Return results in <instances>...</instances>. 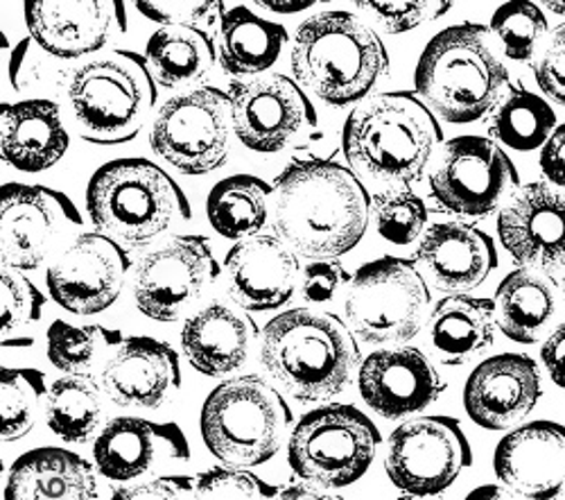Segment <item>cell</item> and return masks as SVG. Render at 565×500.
<instances>
[{
  "label": "cell",
  "instance_id": "cell-37",
  "mask_svg": "<svg viewBox=\"0 0 565 500\" xmlns=\"http://www.w3.org/2000/svg\"><path fill=\"white\" fill-rule=\"evenodd\" d=\"M98 381L66 376L55 381L45 398V424L68 444H86L100 435L105 403Z\"/></svg>",
  "mask_w": 565,
  "mask_h": 500
},
{
  "label": "cell",
  "instance_id": "cell-12",
  "mask_svg": "<svg viewBox=\"0 0 565 500\" xmlns=\"http://www.w3.org/2000/svg\"><path fill=\"white\" fill-rule=\"evenodd\" d=\"M473 465V450L461 424L446 415L401 424L387 446L385 471L392 485L414 498L439 496Z\"/></svg>",
  "mask_w": 565,
  "mask_h": 500
},
{
  "label": "cell",
  "instance_id": "cell-7",
  "mask_svg": "<svg viewBox=\"0 0 565 500\" xmlns=\"http://www.w3.org/2000/svg\"><path fill=\"white\" fill-rule=\"evenodd\" d=\"M157 79L143 55L116 51L73 71L68 103L77 134L93 146L134 141L157 107Z\"/></svg>",
  "mask_w": 565,
  "mask_h": 500
},
{
  "label": "cell",
  "instance_id": "cell-38",
  "mask_svg": "<svg viewBox=\"0 0 565 500\" xmlns=\"http://www.w3.org/2000/svg\"><path fill=\"white\" fill-rule=\"evenodd\" d=\"M45 376L30 368H3L0 372V437L14 444L32 433L49 398Z\"/></svg>",
  "mask_w": 565,
  "mask_h": 500
},
{
  "label": "cell",
  "instance_id": "cell-52",
  "mask_svg": "<svg viewBox=\"0 0 565 500\" xmlns=\"http://www.w3.org/2000/svg\"><path fill=\"white\" fill-rule=\"evenodd\" d=\"M463 500H527V498L500 482V485H482L470 491Z\"/></svg>",
  "mask_w": 565,
  "mask_h": 500
},
{
  "label": "cell",
  "instance_id": "cell-14",
  "mask_svg": "<svg viewBox=\"0 0 565 500\" xmlns=\"http://www.w3.org/2000/svg\"><path fill=\"white\" fill-rule=\"evenodd\" d=\"M79 226L82 215L62 191L28 184L0 189V260L8 269L41 267Z\"/></svg>",
  "mask_w": 565,
  "mask_h": 500
},
{
  "label": "cell",
  "instance_id": "cell-32",
  "mask_svg": "<svg viewBox=\"0 0 565 500\" xmlns=\"http://www.w3.org/2000/svg\"><path fill=\"white\" fill-rule=\"evenodd\" d=\"M493 301L500 331L518 344L539 342L556 315L554 281L532 267L509 272Z\"/></svg>",
  "mask_w": 565,
  "mask_h": 500
},
{
  "label": "cell",
  "instance_id": "cell-25",
  "mask_svg": "<svg viewBox=\"0 0 565 500\" xmlns=\"http://www.w3.org/2000/svg\"><path fill=\"white\" fill-rule=\"evenodd\" d=\"M297 254L276 236H254L235 243L224 260L228 297L249 312L286 306L297 290Z\"/></svg>",
  "mask_w": 565,
  "mask_h": 500
},
{
  "label": "cell",
  "instance_id": "cell-36",
  "mask_svg": "<svg viewBox=\"0 0 565 500\" xmlns=\"http://www.w3.org/2000/svg\"><path fill=\"white\" fill-rule=\"evenodd\" d=\"M45 340H49V360L60 372L98 381L114 351L125 342V336L103 325L75 327L57 320L45 333Z\"/></svg>",
  "mask_w": 565,
  "mask_h": 500
},
{
  "label": "cell",
  "instance_id": "cell-33",
  "mask_svg": "<svg viewBox=\"0 0 565 500\" xmlns=\"http://www.w3.org/2000/svg\"><path fill=\"white\" fill-rule=\"evenodd\" d=\"M146 60L157 84L181 88L211 75L217 45L198 25H161L146 45Z\"/></svg>",
  "mask_w": 565,
  "mask_h": 500
},
{
  "label": "cell",
  "instance_id": "cell-43",
  "mask_svg": "<svg viewBox=\"0 0 565 500\" xmlns=\"http://www.w3.org/2000/svg\"><path fill=\"white\" fill-rule=\"evenodd\" d=\"M355 8L385 30L403 34L450 12L452 0H353Z\"/></svg>",
  "mask_w": 565,
  "mask_h": 500
},
{
  "label": "cell",
  "instance_id": "cell-23",
  "mask_svg": "<svg viewBox=\"0 0 565 500\" xmlns=\"http://www.w3.org/2000/svg\"><path fill=\"white\" fill-rule=\"evenodd\" d=\"M493 471L527 500H556L565 489V426L541 419L513 428L495 446Z\"/></svg>",
  "mask_w": 565,
  "mask_h": 500
},
{
  "label": "cell",
  "instance_id": "cell-3",
  "mask_svg": "<svg viewBox=\"0 0 565 500\" xmlns=\"http://www.w3.org/2000/svg\"><path fill=\"white\" fill-rule=\"evenodd\" d=\"M260 362L267 374L299 403L340 396L362 365L349 325L331 312L292 308L263 331Z\"/></svg>",
  "mask_w": 565,
  "mask_h": 500
},
{
  "label": "cell",
  "instance_id": "cell-40",
  "mask_svg": "<svg viewBox=\"0 0 565 500\" xmlns=\"http://www.w3.org/2000/svg\"><path fill=\"white\" fill-rule=\"evenodd\" d=\"M373 213L379 234L398 247L412 245L423 236L428 222V206L414 191L390 187L373 195Z\"/></svg>",
  "mask_w": 565,
  "mask_h": 500
},
{
  "label": "cell",
  "instance_id": "cell-2",
  "mask_svg": "<svg viewBox=\"0 0 565 500\" xmlns=\"http://www.w3.org/2000/svg\"><path fill=\"white\" fill-rule=\"evenodd\" d=\"M441 141L439 118L412 91L364 98L342 129L347 161L360 174L401 189L416 184Z\"/></svg>",
  "mask_w": 565,
  "mask_h": 500
},
{
  "label": "cell",
  "instance_id": "cell-54",
  "mask_svg": "<svg viewBox=\"0 0 565 500\" xmlns=\"http://www.w3.org/2000/svg\"><path fill=\"white\" fill-rule=\"evenodd\" d=\"M539 3L556 17H565V0H539Z\"/></svg>",
  "mask_w": 565,
  "mask_h": 500
},
{
  "label": "cell",
  "instance_id": "cell-31",
  "mask_svg": "<svg viewBox=\"0 0 565 500\" xmlns=\"http://www.w3.org/2000/svg\"><path fill=\"white\" fill-rule=\"evenodd\" d=\"M288 43V30L245 6L220 14L217 62L235 79H252L269 71Z\"/></svg>",
  "mask_w": 565,
  "mask_h": 500
},
{
  "label": "cell",
  "instance_id": "cell-13",
  "mask_svg": "<svg viewBox=\"0 0 565 500\" xmlns=\"http://www.w3.org/2000/svg\"><path fill=\"white\" fill-rule=\"evenodd\" d=\"M220 275L222 267L211 241L200 234H181L138 260L134 301L154 322H179Z\"/></svg>",
  "mask_w": 565,
  "mask_h": 500
},
{
  "label": "cell",
  "instance_id": "cell-27",
  "mask_svg": "<svg viewBox=\"0 0 565 500\" xmlns=\"http://www.w3.org/2000/svg\"><path fill=\"white\" fill-rule=\"evenodd\" d=\"M71 146L62 109L53 100H21L0 107V155L19 172L36 174L57 166Z\"/></svg>",
  "mask_w": 565,
  "mask_h": 500
},
{
  "label": "cell",
  "instance_id": "cell-6",
  "mask_svg": "<svg viewBox=\"0 0 565 500\" xmlns=\"http://www.w3.org/2000/svg\"><path fill=\"white\" fill-rule=\"evenodd\" d=\"M86 211L103 234L127 247H146L193 217L181 187L148 159H116L93 172Z\"/></svg>",
  "mask_w": 565,
  "mask_h": 500
},
{
  "label": "cell",
  "instance_id": "cell-5",
  "mask_svg": "<svg viewBox=\"0 0 565 500\" xmlns=\"http://www.w3.org/2000/svg\"><path fill=\"white\" fill-rule=\"evenodd\" d=\"M387 71L385 43L349 12L315 14L297 30L292 73L326 105L349 107L362 103Z\"/></svg>",
  "mask_w": 565,
  "mask_h": 500
},
{
  "label": "cell",
  "instance_id": "cell-34",
  "mask_svg": "<svg viewBox=\"0 0 565 500\" xmlns=\"http://www.w3.org/2000/svg\"><path fill=\"white\" fill-rule=\"evenodd\" d=\"M271 195L274 187L254 174H231L217 181L206 200L215 234L238 243L260 236L271 217Z\"/></svg>",
  "mask_w": 565,
  "mask_h": 500
},
{
  "label": "cell",
  "instance_id": "cell-55",
  "mask_svg": "<svg viewBox=\"0 0 565 500\" xmlns=\"http://www.w3.org/2000/svg\"><path fill=\"white\" fill-rule=\"evenodd\" d=\"M561 295H563V301H565V275H563V279H561Z\"/></svg>",
  "mask_w": 565,
  "mask_h": 500
},
{
  "label": "cell",
  "instance_id": "cell-46",
  "mask_svg": "<svg viewBox=\"0 0 565 500\" xmlns=\"http://www.w3.org/2000/svg\"><path fill=\"white\" fill-rule=\"evenodd\" d=\"M534 75L543 94L565 107V23L550 34Z\"/></svg>",
  "mask_w": 565,
  "mask_h": 500
},
{
  "label": "cell",
  "instance_id": "cell-26",
  "mask_svg": "<svg viewBox=\"0 0 565 500\" xmlns=\"http://www.w3.org/2000/svg\"><path fill=\"white\" fill-rule=\"evenodd\" d=\"M498 263L493 238L463 222L433 224L416 247V265L423 277L448 295L482 286Z\"/></svg>",
  "mask_w": 565,
  "mask_h": 500
},
{
  "label": "cell",
  "instance_id": "cell-11",
  "mask_svg": "<svg viewBox=\"0 0 565 500\" xmlns=\"http://www.w3.org/2000/svg\"><path fill=\"white\" fill-rule=\"evenodd\" d=\"M233 136L231 96L222 88L202 86L161 107L150 146L183 174H209L231 159Z\"/></svg>",
  "mask_w": 565,
  "mask_h": 500
},
{
  "label": "cell",
  "instance_id": "cell-4",
  "mask_svg": "<svg viewBox=\"0 0 565 500\" xmlns=\"http://www.w3.org/2000/svg\"><path fill=\"white\" fill-rule=\"evenodd\" d=\"M489 34L480 23H459L435 34L423 49L414 88L439 120L478 123L507 96L509 71L493 53Z\"/></svg>",
  "mask_w": 565,
  "mask_h": 500
},
{
  "label": "cell",
  "instance_id": "cell-28",
  "mask_svg": "<svg viewBox=\"0 0 565 500\" xmlns=\"http://www.w3.org/2000/svg\"><path fill=\"white\" fill-rule=\"evenodd\" d=\"M258 336L247 315L222 301H211L181 329V349L191 365L211 379L238 372Z\"/></svg>",
  "mask_w": 565,
  "mask_h": 500
},
{
  "label": "cell",
  "instance_id": "cell-35",
  "mask_svg": "<svg viewBox=\"0 0 565 500\" xmlns=\"http://www.w3.org/2000/svg\"><path fill=\"white\" fill-rule=\"evenodd\" d=\"M556 127L552 105L523 84H515L495 107L489 134L498 146H507L515 152H532L550 141Z\"/></svg>",
  "mask_w": 565,
  "mask_h": 500
},
{
  "label": "cell",
  "instance_id": "cell-49",
  "mask_svg": "<svg viewBox=\"0 0 565 500\" xmlns=\"http://www.w3.org/2000/svg\"><path fill=\"white\" fill-rule=\"evenodd\" d=\"M541 170L552 187L565 189V123L554 129L541 148Z\"/></svg>",
  "mask_w": 565,
  "mask_h": 500
},
{
  "label": "cell",
  "instance_id": "cell-48",
  "mask_svg": "<svg viewBox=\"0 0 565 500\" xmlns=\"http://www.w3.org/2000/svg\"><path fill=\"white\" fill-rule=\"evenodd\" d=\"M195 478L191 476H161L146 482L118 487L111 500H193Z\"/></svg>",
  "mask_w": 565,
  "mask_h": 500
},
{
  "label": "cell",
  "instance_id": "cell-51",
  "mask_svg": "<svg viewBox=\"0 0 565 500\" xmlns=\"http://www.w3.org/2000/svg\"><path fill=\"white\" fill-rule=\"evenodd\" d=\"M252 3L274 14H299L315 8L321 0H252Z\"/></svg>",
  "mask_w": 565,
  "mask_h": 500
},
{
  "label": "cell",
  "instance_id": "cell-50",
  "mask_svg": "<svg viewBox=\"0 0 565 500\" xmlns=\"http://www.w3.org/2000/svg\"><path fill=\"white\" fill-rule=\"evenodd\" d=\"M541 362L552 383L565 390V325L545 338L541 347Z\"/></svg>",
  "mask_w": 565,
  "mask_h": 500
},
{
  "label": "cell",
  "instance_id": "cell-41",
  "mask_svg": "<svg viewBox=\"0 0 565 500\" xmlns=\"http://www.w3.org/2000/svg\"><path fill=\"white\" fill-rule=\"evenodd\" d=\"M278 489L241 467H217L195 478L193 500H276Z\"/></svg>",
  "mask_w": 565,
  "mask_h": 500
},
{
  "label": "cell",
  "instance_id": "cell-16",
  "mask_svg": "<svg viewBox=\"0 0 565 500\" xmlns=\"http://www.w3.org/2000/svg\"><path fill=\"white\" fill-rule=\"evenodd\" d=\"M228 96L235 139L260 155L290 148L319 123L301 84L286 75L235 79Z\"/></svg>",
  "mask_w": 565,
  "mask_h": 500
},
{
  "label": "cell",
  "instance_id": "cell-44",
  "mask_svg": "<svg viewBox=\"0 0 565 500\" xmlns=\"http://www.w3.org/2000/svg\"><path fill=\"white\" fill-rule=\"evenodd\" d=\"M134 6L159 25H198L222 14L224 0H134Z\"/></svg>",
  "mask_w": 565,
  "mask_h": 500
},
{
  "label": "cell",
  "instance_id": "cell-21",
  "mask_svg": "<svg viewBox=\"0 0 565 500\" xmlns=\"http://www.w3.org/2000/svg\"><path fill=\"white\" fill-rule=\"evenodd\" d=\"M498 236L523 267H565V189L536 181L515 193L498 215Z\"/></svg>",
  "mask_w": 565,
  "mask_h": 500
},
{
  "label": "cell",
  "instance_id": "cell-20",
  "mask_svg": "<svg viewBox=\"0 0 565 500\" xmlns=\"http://www.w3.org/2000/svg\"><path fill=\"white\" fill-rule=\"evenodd\" d=\"M364 403L385 419H405L430 407L446 381L426 353L414 347H383L369 353L358 372Z\"/></svg>",
  "mask_w": 565,
  "mask_h": 500
},
{
  "label": "cell",
  "instance_id": "cell-18",
  "mask_svg": "<svg viewBox=\"0 0 565 500\" xmlns=\"http://www.w3.org/2000/svg\"><path fill=\"white\" fill-rule=\"evenodd\" d=\"M23 14L30 36L64 62L98 53L127 32L125 0H25Z\"/></svg>",
  "mask_w": 565,
  "mask_h": 500
},
{
  "label": "cell",
  "instance_id": "cell-29",
  "mask_svg": "<svg viewBox=\"0 0 565 500\" xmlns=\"http://www.w3.org/2000/svg\"><path fill=\"white\" fill-rule=\"evenodd\" d=\"M6 500H98V478L73 450L34 448L12 465Z\"/></svg>",
  "mask_w": 565,
  "mask_h": 500
},
{
  "label": "cell",
  "instance_id": "cell-19",
  "mask_svg": "<svg viewBox=\"0 0 565 500\" xmlns=\"http://www.w3.org/2000/svg\"><path fill=\"white\" fill-rule=\"evenodd\" d=\"M541 396V368L525 353H498L482 360L463 385L466 415L487 430L518 428L534 413Z\"/></svg>",
  "mask_w": 565,
  "mask_h": 500
},
{
  "label": "cell",
  "instance_id": "cell-45",
  "mask_svg": "<svg viewBox=\"0 0 565 500\" xmlns=\"http://www.w3.org/2000/svg\"><path fill=\"white\" fill-rule=\"evenodd\" d=\"M347 284H351V275L338 258H317L303 267L301 297L312 306L331 304Z\"/></svg>",
  "mask_w": 565,
  "mask_h": 500
},
{
  "label": "cell",
  "instance_id": "cell-39",
  "mask_svg": "<svg viewBox=\"0 0 565 500\" xmlns=\"http://www.w3.org/2000/svg\"><path fill=\"white\" fill-rule=\"evenodd\" d=\"M491 34L500 39L504 55L513 62H530L547 36V17L534 0H509L493 12Z\"/></svg>",
  "mask_w": 565,
  "mask_h": 500
},
{
  "label": "cell",
  "instance_id": "cell-15",
  "mask_svg": "<svg viewBox=\"0 0 565 500\" xmlns=\"http://www.w3.org/2000/svg\"><path fill=\"white\" fill-rule=\"evenodd\" d=\"M518 179L513 161L495 141L468 134L446 143L430 174V191L455 215L487 217L513 195Z\"/></svg>",
  "mask_w": 565,
  "mask_h": 500
},
{
  "label": "cell",
  "instance_id": "cell-8",
  "mask_svg": "<svg viewBox=\"0 0 565 500\" xmlns=\"http://www.w3.org/2000/svg\"><path fill=\"white\" fill-rule=\"evenodd\" d=\"M292 407L263 376L247 374L220 383L202 405V439L226 467L269 462L292 426Z\"/></svg>",
  "mask_w": 565,
  "mask_h": 500
},
{
  "label": "cell",
  "instance_id": "cell-47",
  "mask_svg": "<svg viewBox=\"0 0 565 500\" xmlns=\"http://www.w3.org/2000/svg\"><path fill=\"white\" fill-rule=\"evenodd\" d=\"M49 60H53V55L45 53L32 36L23 39L10 57V82L14 91H23L36 84H53Z\"/></svg>",
  "mask_w": 565,
  "mask_h": 500
},
{
  "label": "cell",
  "instance_id": "cell-24",
  "mask_svg": "<svg viewBox=\"0 0 565 500\" xmlns=\"http://www.w3.org/2000/svg\"><path fill=\"white\" fill-rule=\"evenodd\" d=\"M98 385L120 407L159 411L181 390L179 353L154 338H125L109 358Z\"/></svg>",
  "mask_w": 565,
  "mask_h": 500
},
{
  "label": "cell",
  "instance_id": "cell-30",
  "mask_svg": "<svg viewBox=\"0 0 565 500\" xmlns=\"http://www.w3.org/2000/svg\"><path fill=\"white\" fill-rule=\"evenodd\" d=\"M498 310L495 301L448 295L437 301L430 312V340L441 362L452 368L484 355L495 340Z\"/></svg>",
  "mask_w": 565,
  "mask_h": 500
},
{
  "label": "cell",
  "instance_id": "cell-10",
  "mask_svg": "<svg viewBox=\"0 0 565 500\" xmlns=\"http://www.w3.org/2000/svg\"><path fill=\"white\" fill-rule=\"evenodd\" d=\"M381 442L379 426L355 405L328 403L303 415L292 428L288 462L306 482L342 489L371 469Z\"/></svg>",
  "mask_w": 565,
  "mask_h": 500
},
{
  "label": "cell",
  "instance_id": "cell-1",
  "mask_svg": "<svg viewBox=\"0 0 565 500\" xmlns=\"http://www.w3.org/2000/svg\"><path fill=\"white\" fill-rule=\"evenodd\" d=\"M369 209L353 170L331 159H297L274 181L271 234L303 258H340L364 238Z\"/></svg>",
  "mask_w": 565,
  "mask_h": 500
},
{
  "label": "cell",
  "instance_id": "cell-53",
  "mask_svg": "<svg viewBox=\"0 0 565 500\" xmlns=\"http://www.w3.org/2000/svg\"><path fill=\"white\" fill-rule=\"evenodd\" d=\"M276 500H338V498H333L331 493H326V491H321V489H317V487H310V485H288V487H282L280 491H278V498Z\"/></svg>",
  "mask_w": 565,
  "mask_h": 500
},
{
  "label": "cell",
  "instance_id": "cell-17",
  "mask_svg": "<svg viewBox=\"0 0 565 500\" xmlns=\"http://www.w3.org/2000/svg\"><path fill=\"white\" fill-rule=\"evenodd\" d=\"M131 258L107 234H77L45 272L51 297L73 315H98L120 297Z\"/></svg>",
  "mask_w": 565,
  "mask_h": 500
},
{
  "label": "cell",
  "instance_id": "cell-9",
  "mask_svg": "<svg viewBox=\"0 0 565 500\" xmlns=\"http://www.w3.org/2000/svg\"><path fill=\"white\" fill-rule=\"evenodd\" d=\"M428 306V281L416 263L383 256L355 272L344 297V317L362 342L401 347L418 336Z\"/></svg>",
  "mask_w": 565,
  "mask_h": 500
},
{
  "label": "cell",
  "instance_id": "cell-22",
  "mask_svg": "<svg viewBox=\"0 0 565 500\" xmlns=\"http://www.w3.org/2000/svg\"><path fill=\"white\" fill-rule=\"evenodd\" d=\"M191 460V446L177 424L140 417L111 419L93 442V462L111 482H131L168 465Z\"/></svg>",
  "mask_w": 565,
  "mask_h": 500
},
{
  "label": "cell",
  "instance_id": "cell-42",
  "mask_svg": "<svg viewBox=\"0 0 565 500\" xmlns=\"http://www.w3.org/2000/svg\"><path fill=\"white\" fill-rule=\"evenodd\" d=\"M43 306L45 297L30 279H25L17 269L3 267V272H0V325H3V338L23 327H34L41 320Z\"/></svg>",
  "mask_w": 565,
  "mask_h": 500
}]
</instances>
